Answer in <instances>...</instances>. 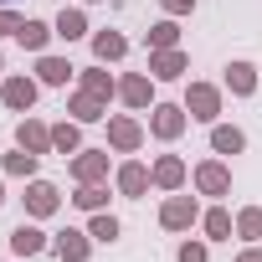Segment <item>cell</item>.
Listing matches in <instances>:
<instances>
[{"label": "cell", "instance_id": "13", "mask_svg": "<svg viewBox=\"0 0 262 262\" xmlns=\"http://www.w3.org/2000/svg\"><path fill=\"white\" fill-rule=\"evenodd\" d=\"M67 113H72V118H77V123H103V118H108V103H103V98H93V93H82V88H77V93H72V98H67Z\"/></svg>", "mask_w": 262, "mask_h": 262}, {"label": "cell", "instance_id": "24", "mask_svg": "<svg viewBox=\"0 0 262 262\" xmlns=\"http://www.w3.org/2000/svg\"><path fill=\"white\" fill-rule=\"evenodd\" d=\"M170 47H180V26H175V16H165V21L149 26V52H170Z\"/></svg>", "mask_w": 262, "mask_h": 262}, {"label": "cell", "instance_id": "28", "mask_svg": "<svg viewBox=\"0 0 262 262\" xmlns=\"http://www.w3.org/2000/svg\"><path fill=\"white\" fill-rule=\"evenodd\" d=\"M118 216H108V211H93V221H88V236L93 242H118Z\"/></svg>", "mask_w": 262, "mask_h": 262}, {"label": "cell", "instance_id": "32", "mask_svg": "<svg viewBox=\"0 0 262 262\" xmlns=\"http://www.w3.org/2000/svg\"><path fill=\"white\" fill-rule=\"evenodd\" d=\"M160 6H165V16H190L195 0H160Z\"/></svg>", "mask_w": 262, "mask_h": 262}, {"label": "cell", "instance_id": "31", "mask_svg": "<svg viewBox=\"0 0 262 262\" xmlns=\"http://www.w3.org/2000/svg\"><path fill=\"white\" fill-rule=\"evenodd\" d=\"M206 257H211L206 242H185V247H180V262H206Z\"/></svg>", "mask_w": 262, "mask_h": 262}, {"label": "cell", "instance_id": "2", "mask_svg": "<svg viewBox=\"0 0 262 262\" xmlns=\"http://www.w3.org/2000/svg\"><path fill=\"white\" fill-rule=\"evenodd\" d=\"M195 221H201L195 195H170V201L160 206V226H165V231H190Z\"/></svg>", "mask_w": 262, "mask_h": 262}, {"label": "cell", "instance_id": "35", "mask_svg": "<svg viewBox=\"0 0 262 262\" xmlns=\"http://www.w3.org/2000/svg\"><path fill=\"white\" fill-rule=\"evenodd\" d=\"M0 206H6V185H0Z\"/></svg>", "mask_w": 262, "mask_h": 262}, {"label": "cell", "instance_id": "5", "mask_svg": "<svg viewBox=\"0 0 262 262\" xmlns=\"http://www.w3.org/2000/svg\"><path fill=\"white\" fill-rule=\"evenodd\" d=\"M108 144H113L118 155H134V149L144 144V128H139V118H128V113L108 118Z\"/></svg>", "mask_w": 262, "mask_h": 262}, {"label": "cell", "instance_id": "29", "mask_svg": "<svg viewBox=\"0 0 262 262\" xmlns=\"http://www.w3.org/2000/svg\"><path fill=\"white\" fill-rule=\"evenodd\" d=\"M36 160H41V155H31V149H16V155H6V175H21V180H31V175H36Z\"/></svg>", "mask_w": 262, "mask_h": 262}, {"label": "cell", "instance_id": "34", "mask_svg": "<svg viewBox=\"0 0 262 262\" xmlns=\"http://www.w3.org/2000/svg\"><path fill=\"white\" fill-rule=\"evenodd\" d=\"M236 262H262V247H247V252H242Z\"/></svg>", "mask_w": 262, "mask_h": 262}, {"label": "cell", "instance_id": "19", "mask_svg": "<svg viewBox=\"0 0 262 262\" xmlns=\"http://www.w3.org/2000/svg\"><path fill=\"white\" fill-rule=\"evenodd\" d=\"M226 88H231L236 98H252V93H257V67H252V62H231V67H226Z\"/></svg>", "mask_w": 262, "mask_h": 262}, {"label": "cell", "instance_id": "14", "mask_svg": "<svg viewBox=\"0 0 262 262\" xmlns=\"http://www.w3.org/2000/svg\"><path fill=\"white\" fill-rule=\"evenodd\" d=\"M52 242H47V231L41 226H31V221H21L16 231H11V252L16 257H36V252H47Z\"/></svg>", "mask_w": 262, "mask_h": 262}, {"label": "cell", "instance_id": "8", "mask_svg": "<svg viewBox=\"0 0 262 262\" xmlns=\"http://www.w3.org/2000/svg\"><path fill=\"white\" fill-rule=\"evenodd\" d=\"M0 103H6L11 113H26L36 103V77H6L0 82Z\"/></svg>", "mask_w": 262, "mask_h": 262}, {"label": "cell", "instance_id": "15", "mask_svg": "<svg viewBox=\"0 0 262 262\" xmlns=\"http://www.w3.org/2000/svg\"><path fill=\"white\" fill-rule=\"evenodd\" d=\"M149 185H155V180H149V170H144L139 160H128V165H118V190H123L128 201H139V195H144Z\"/></svg>", "mask_w": 262, "mask_h": 262}, {"label": "cell", "instance_id": "25", "mask_svg": "<svg viewBox=\"0 0 262 262\" xmlns=\"http://www.w3.org/2000/svg\"><path fill=\"white\" fill-rule=\"evenodd\" d=\"M123 52H128V41H123L118 31H98V36H93V57H98V62H118Z\"/></svg>", "mask_w": 262, "mask_h": 262}, {"label": "cell", "instance_id": "16", "mask_svg": "<svg viewBox=\"0 0 262 262\" xmlns=\"http://www.w3.org/2000/svg\"><path fill=\"white\" fill-rule=\"evenodd\" d=\"M118 98H123L128 108H149L155 88H149V77H144V72H134V77H123V82H118Z\"/></svg>", "mask_w": 262, "mask_h": 262}, {"label": "cell", "instance_id": "3", "mask_svg": "<svg viewBox=\"0 0 262 262\" xmlns=\"http://www.w3.org/2000/svg\"><path fill=\"white\" fill-rule=\"evenodd\" d=\"M185 113L201 118V123H216V113H221V88H211V82H190V93H185Z\"/></svg>", "mask_w": 262, "mask_h": 262}, {"label": "cell", "instance_id": "37", "mask_svg": "<svg viewBox=\"0 0 262 262\" xmlns=\"http://www.w3.org/2000/svg\"><path fill=\"white\" fill-rule=\"evenodd\" d=\"M0 67H6V62H0Z\"/></svg>", "mask_w": 262, "mask_h": 262}, {"label": "cell", "instance_id": "9", "mask_svg": "<svg viewBox=\"0 0 262 262\" xmlns=\"http://www.w3.org/2000/svg\"><path fill=\"white\" fill-rule=\"evenodd\" d=\"M149 180H155L160 190H180V185H185V160H180V155H160V160L149 165Z\"/></svg>", "mask_w": 262, "mask_h": 262}, {"label": "cell", "instance_id": "18", "mask_svg": "<svg viewBox=\"0 0 262 262\" xmlns=\"http://www.w3.org/2000/svg\"><path fill=\"white\" fill-rule=\"evenodd\" d=\"M72 72H77V67H72L67 57H41V62H36V82H47V88H62Z\"/></svg>", "mask_w": 262, "mask_h": 262}, {"label": "cell", "instance_id": "30", "mask_svg": "<svg viewBox=\"0 0 262 262\" xmlns=\"http://www.w3.org/2000/svg\"><path fill=\"white\" fill-rule=\"evenodd\" d=\"M236 236H247V242H257V236H262V206L236 211Z\"/></svg>", "mask_w": 262, "mask_h": 262}, {"label": "cell", "instance_id": "33", "mask_svg": "<svg viewBox=\"0 0 262 262\" xmlns=\"http://www.w3.org/2000/svg\"><path fill=\"white\" fill-rule=\"evenodd\" d=\"M21 31V16L16 11H0V36H16Z\"/></svg>", "mask_w": 262, "mask_h": 262}, {"label": "cell", "instance_id": "6", "mask_svg": "<svg viewBox=\"0 0 262 262\" xmlns=\"http://www.w3.org/2000/svg\"><path fill=\"white\" fill-rule=\"evenodd\" d=\"M195 190H201V195H226V190H231V170H226L221 160H201V165H195Z\"/></svg>", "mask_w": 262, "mask_h": 262}, {"label": "cell", "instance_id": "36", "mask_svg": "<svg viewBox=\"0 0 262 262\" xmlns=\"http://www.w3.org/2000/svg\"><path fill=\"white\" fill-rule=\"evenodd\" d=\"M0 6H6V0H0Z\"/></svg>", "mask_w": 262, "mask_h": 262}, {"label": "cell", "instance_id": "10", "mask_svg": "<svg viewBox=\"0 0 262 262\" xmlns=\"http://www.w3.org/2000/svg\"><path fill=\"white\" fill-rule=\"evenodd\" d=\"M52 252L62 257V262H88V252H93V236L88 231H57V242H52Z\"/></svg>", "mask_w": 262, "mask_h": 262}, {"label": "cell", "instance_id": "7", "mask_svg": "<svg viewBox=\"0 0 262 262\" xmlns=\"http://www.w3.org/2000/svg\"><path fill=\"white\" fill-rule=\"evenodd\" d=\"M57 206H62V190H57L52 180H31V185H26V216L41 221V216H52Z\"/></svg>", "mask_w": 262, "mask_h": 262}, {"label": "cell", "instance_id": "22", "mask_svg": "<svg viewBox=\"0 0 262 262\" xmlns=\"http://www.w3.org/2000/svg\"><path fill=\"white\" fill-rule=\"evenodd\" d=\"M211 149H216V155H242V149H247V134H242V128L216 123V128H211Z\"/></svg>", "mask_w": 262, "mask_h": 262}, {"label": "cell", "instance_id": "23", "mask_svg": "<svg viewBox=\"0 0 262 262\" xmlns=\"http://www.w3.org/2000/svg\"><path fill=\"white\" fill-rule=\"evenodd\" d=\"M52 149H57L62 160L82 149V134H77V118H72V123H52Z\"/></svg>", "mask_w": 262, "mask_h": 262}, {"label": "cell", "instance_id": "1", "mask_svg": "<svg viewBox=\"0 0 262 262\" xmlns=\"http://www.w3.org/2000/svg\"><path fill=\"white\" fill-rule=\"evenodd\" d=\"M185 123H190V118H185V103H155V108H149V134H155V139H180Z\"/></svg>", "mask_w": 262, "mask_h": 262}, {"label": "cell", "instance_id": "21", "mask_svg": "<svg viewBox=\"0 0 262 262\" xmlns=\"http://www.w3.org/2000/svg\"><path fill=\"white\" fill-rule=\"evenodd\" d=\"M201 226H206V236H211V242H231V231H236L231 211H221V206H211V211L201 216Z\"/></svg>", "mask_w": 262, "mask_h": 262}, {"label": "cell", "instance_id": "17", "mask_svg": "<svg viewBox=\"0 0 262 262\" xmlns=\"http://www.w3.org/2000/svg\"><path fill=\"white\" fill-rule=\"evenodd\" d=\"M52 36H57V26H47V21H21V31H16V41H21L26 52H47Z\"/></svg>", "mask_w": 262, "mask_h": 262}, {"label": "cell", "instance_id": "27", "mask_svg": "<svg viewBox=\"0 0 262 262\" xmlns=\"http://www.w3.org/2000/svg\"><path fill=\"white\" fill-rule=\"evenodd\" d=\"M72 206H77V211H88V216H93V211H103V206H108V185H77Z\"/></svg>", "mask_w": 262, "mask_h": 262}, {"label": "cell", "instance_id": "4", "mask_svg": "<svg viewBox=\"0 0 262 262\" xmlns=\"http://www.w3.org/2000/svg\"><path fill=\"white\" fill-rule=\"evenodd\" d=\"M72 180L77 185H103L108 180V149H77L72 155Z\"/></svg>", "mask_w": 262, "mask_h": 262}, {"label": "cell", "instance_id": "20", "mask_svg": "<svg viewBox=\"0 0 262 262\" xmlns=\"http://www.w3.org/2000/svg\"><path fill=\"white\" fill-rule=\"evenodd\" d=\"M77 77H82V93H93V98H103V103H108V98L118 93V82H113V77H108L103 67H82Z\"/></svg>", "mask_w": 262, "mask_h": 262}, {"label": "cell", "instance_id": "12", "mask_svg": "<svg viewBox=\"0 0 262 262\" xmlns=\"http://www.w3.org/2000/svg\"><path fill=\"white\" fill-rule=\"evenodd\" d=\"M185 67H190V62H185L180 47H170V52H149V77H160V82H175Z\"/></svg>", "mask_w": 262, "mask_h": 262}, {"label": "cell", "instance_id": "11", "mask_svg": "<svg viewBox=\"0 0 262 262\" xmlns=\"http://www.w3.org/2000/svg\"><path fill=\"white\" fill-rule=\"evenodd\" d=\"M16 144L31 149V155H52V128L36 123V118H21V123H16Z\"/></svg>", "mask_w": 262, "mask_h": 262}, {"label": "cell", "instance_id": "26", "mask_svg": "<svg viewBox=\"0 0 262 262\" xmlns=\"http://www.w3.org/2000/svg\"><path fill=\"white\" fill-rule=\"evenodd\" d=\"M57 36H62V41H82V36H88V16H82V11H62V16H57Z\"/></svg>", "mask_w": 262, "mask_h": 262}]
</instances>
